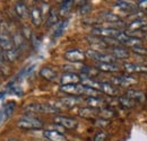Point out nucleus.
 <instances>
[{
	"mask_svg": "<svg viewBox=\"0 0 147 141\" xmlns=\"http://www.w3.org/2000/svg\"><path fill=\"white\" fill-rule=\"evenodd\" d=\"M24 111L26 113H45V114H55L60 109L57 108L52 103H33L25 106Z\"/></svg>",
	"mask_w": 147,
	"mask_h": 141,
	"instance_id": "1",
	"label": "nucleus"
},
{
	"mask_svg": "<svg viewBox=\"0 0 147 141\" xmlns=\"http://www.w3.org/2000/svg\"><path fill=\"white\" fill-rule=\"evenodd\" d=\"M17 126L23 130H38L43 128V122L35 116L26 115L17 121Z\"/></svg>",
	"mask_w": 147,
	"mask_h": 141,
	"instance_id": "2",
	"label": "nucleus"
},
{
	"mask_svg": "<svg viewBox=\"0 0 147 141\" xmlns=\"http://www.w3.org/2000/svg\"><path fill=\"white\" fill-rule=\"evenodd\" d=\"M0 48L5 52H7L9 50H13L15 48L13 37L10 35V33L8 31V27L5 23L0 24Z\"/></svg>",
	"mask_w": 147,
	"mask_h": 141,
	"instance_id": "3",
	"label": "nucleus"
},
{
	"mask_svg": "<svg viewBox=\"0 0 147 141\" xmlns=\"http://www.w3.org/2000/svg\"><path fill=\"white\" fill-rule=\"evenodd\" d=\"M88 58H91L93 60L97 61V63H115V59L112 56V54H108V53H103L97 50H88L85 53Z\"/></svg>",
	"mask_w": 147,
	"mask_h": 141,
	"instance_id": "4",
	"label": "nucleus"
},
{
	"mask_svg": "<svg viewBox=\"0 0 147 141\" xmlns=\"http://www.w3.org/2000/svg\"><path fill=\"white\" fill-rule=\"evenodd\" d=\"M111 83L113 86H120V87H130L134 86L137 83V79L134 78L132 76H115L111 78Z\"/></svg>",
	"mask_w": 147,
	"mask_h": 141,
	"instance_id": "5",
	"label": "nucleus"
},
{
	"mask_svg": "<svg viewBox=\"0 0 147 141\" xmlns=\"http://www.w3.org/2000/svg\"><path fill=\"white\" fill-rule=\"evenodd\" d=\"M83 99L79 96H67V97H62L58 101L57 103H52L53 105L60 109V107H74V106L78 105L79 103H82Z\"/></svg>",
	"mask_w": 147,
	"mask_h": 141,
	"instance_id": "6",
	"label": "nucleus"
},
{
	"mask_svg": "<svg viewBox=\"0 0 147 141\" xmlns=\"http://www.w3.org/2000/svg\"><path fill=\"white\" fill-rule=\"evenodd\" d=\"M53 121L59 126L66 128V129H75L78 125V122L75 119L69 117V116H65V115H55Z\"/></svg>",
	"mask_w": 147,
	"mask_h": 141,
	"instance_id": "7",
	"label": "nucleus"
},
{
	"mask_svg": "<svg viewBox=\"0 0 147 141\" xmlns=\"http://www.w3.org/2000/svg\"><path fill=\"white\" fill-rule=\"evenodd\" d=\"M15 108H16V103L15 102L9 101V102L5 103L3 106L0 108V123H2L6 120H8L13 115Z\"/></svg>",
	"mask_w": 147,
	"mask_h": 141,
	"instance_id": "8",
	"label": "nucleus"
},
{
	"mask_svg": "<svg viewBox=\"0 0 147 141\" xmlns=\"http://www.w3.org/2000/svg\"><path fill=\"white\" fill-rule=\"evenodd\" d=\"M65 58L68 61L73 62V63H79V62L85 60L86 54H85V52H83L82 50L74 49V50H69V51H67V52L65 53Z\"/></svg>",
	"mask_w": 147,
	"mask_h": 141,
	"instance_id": "9",
	"label": "nucleus"
},
{
	"mask_svg": "<svg viewBox=\"0 0 147 141\" xmlns=\"http://www.w3.org/2000/svg\"><path fill=\"white\" fill-rule=\"evenodd\" d=\"M80 83V76L77 73H71V72H65L60 77V84L61 86L66 85H76Z\"/></svg>",
	"mask_w": 147,
	"mask_h": 141,
	"instance_id": "10",
	"label": "nucleus"
},
{
	"mask_svg": "<svg viewBox=\"0 0 147 141\" xmlns=\"http://www.w3.org/2000/svg\"><path fill=\"white\" fill-rule=\"evenodd\" d=\"M43 136L49 141H68V139L59 131L55 130H44Z\"/></svg>",
	"mask_w": 147,
	"mask_h": 141,
	"instance_id": "11",
	"label": "nucleus"
},
{
	"mask_svg": "<svg viewBox=\"0 0 147 141\" xmlns=\"http://www.w3.org/2000/svg\"><path fill=\"white\" fill-rule=\"evenodd\" d=\"M78 115L84 119H95L98 116V109L93 107H80L78 111Z\"/></svg>",
	"mask_w": 147,
	"mask_h": 141,
	"instance_id": "12",
	"label": "nucleus"
},
{
	"mask_svg": "<svg viewBox=\"0 0 147 141\" xmlns=\"http://www.w3.org/2000/svg\"><path fill=\"white\" fill-rule=\"evenodd\" d=\"M98 18L101 19V24H113L120 21V17L110 11H103L98 15Z\"/></svg>",
	"mask_w": 147,
	"mask_h": 141,
	"instance_id": "13",
	"label": "nucleus"
},
{
	"mask_svg": "<svg viewBox=\"0 0 147 141\" xmlns=\"http://www.w3.org/2000/svg\"><path fill=\"white\" fill-rule=\"evenodd\" d=\"M128 98L135 101L136 103H143L145 101V95L142 90H137V89H128L126 91V95Z\"/></svg>",
	"mask_w": 147,
	"mask_h": 141,
	"instance_id": "14",
	"label": "nucleus"
},
{
	"mask_svg": "<svg viewBox=\"0 0 147 141\" xmlns=\"http://www.w3.org/2000/svg\"><path fill=\"white\" fill-rule=\"evenodd\" d=\"M40 76L48 80V81H55L58 79V75L52 68H49V67H43L41 70H40Z\"/></svg>",
	"mask_w": 147,
	"mask_h": 141,
	"instance_id": "15",
	"label": "nucleus"
},
{
	"mask_svg": "<svg viewBox=\"0 0 147 141\" xmlns=\"http://www.w3.org/2000/svg\"><path fill=\"white\" fill-rule=\"evenodd\" d=\"M95 68L103 72H119L121 70L120 66L117 63H97Z\"/></svg>",
	"mask_w": 147,
	"mask_h": 141,
	"instance_id": "16",
	"label": "nucleus"
},
{
	"mask_svg": "<svg viewBox=\"0 0 147 141\" xmlns=\"http://www.w3.org/2000/svg\"><path fill=\"white\" fill-rule=\"evenodd\" d=\"M30 17H31V20H32V24L34 26L38 27L41 24H42V11L40 8L37 7H34L30 10Z\"/></svg>",
	"mask_w": 147,
	"mask_h": 141,
	"instance_id": "17",
	"label": "nucleus"
},
{
	"mask_svg": "<svg viewBox=\"0 0 147 141\" xmlns=\"http://www.w3.org/2000/svg\"><path fill=\"white\" fill-rule=\"evenodd\" d=\"M15 11L18 15V17L23 18V19H26L30 16V10H28L27 6L22 1H18L15 3Z\"/></svg>",
	"mask_w": 147,
	"mask_h": 141,
	"instance_id": "18",
	"label": "nucleus"
},
{
	"mask_svg": "<svg viewBox=\"0 0 147 141\" xmlns=\"http://www.w3.org/2000/svg\"><path fill=\"white\" fill-rule=\"evenodd\" d=\"M111 53L112 56L117 60V59H128L129 58V51L121 48V46H112L111 48Z\"/></svg>",
	"mask_w": 147,
	"mask_h": 141,
	"instance_id": "19",
	"label": "nucleus"
},
{
	"mask_svg": "<svg viewBox=\"0 0 147 141\" xmlns=\"http://www.w3.org/2000/svg\"><path fill=\"white\" fill-rule=\"evenodd\" d=\"M145 27H147V20L146 19H143V18L135 19L134 21H131L128 25L129 31H134V32L143 31V30H145Z\"/></svg>",
	"mask_w": 147,
	"mask_h": 141,
	"instance_id": "20",
	"label": "nucleus"
},
{
	"mask_svg": "<svg viewBox=\"0 0 147 141\" xmlns=\"http://www.w3.org/2000/svg\"><path fill=\"white\" fill-rule=\"evenodd\" d=\"M125 70L129 73H134V72H147V68L142 66V64H137V63H125L123 64Z\"/></svg>",
	"mask_w": 147,
	"mask_h": 141,
	"instance_id": "21",
	"label": "nucleus"
},
{
	"mask_svg": "<svg viewBox=\"0 0 147 141\" xmlns=\"http://www.w3.org/2000/svg\"><path fill=\"white\" fill-rule=\"evenodd\" d=\"M101 90L104 93V94H107L108 96H117V94H118V90L117 88L112 85V84H108V83H103V84H101Z\"/></svg>",
	"mask_w": 147,
	"mask_h": 141,
	"instance_id": "22",
	"label": "nucleus"
},
{
	"mask_svg": "<svg viewBox=\"0 0 147 141\" xmlns=\"http://www.w3.org/2000/svg\"><path fill=\"white\" fill-rule=\"evenodd\" d=\"M67 26H68V20H62V21L58 23L57 28L53 31V37H55V38L60 37V36L63 34V32H65V30L67 28Z\"/></svg>",
	"mask_w": 147,
	"mask_h": 141,
	"instance_id": "23",
	"label": "nucleus"
},
{
	"mask_svg": "<svg viewBox=\"0 0 147 141\" xmlns=\"http://www.w3.org/2000/svg\"><path fill=\"white\" fill-rule=\"evenodd\" d=\"M86 103H87V105L90 106V107L96 108V109L104 105V102L101 98H98V97H87Z\"/></svg>",
	"mask_w": 147,
	"mask_h": 141,
	"instance_id": "24",
	"label": "nucleus"
},
{
	"mask_svg": "<svg viewBox=\"0 0 147 141\" xmlns=\"http://www.w3.org/2000/svg\"><path fill=\"white\" fill-rule=\"evenodd\" d=\"M74 5V1L73 0H66V1H62L61 6H60V10H59V15L61 16H65L69 13L71 6Z\"/></svg>",
	"mask_w": 147,
	"mask_h": 141,
	"instance_id": "25",
	"label": "nucleus"
},
{
	"mask_svg": "<svg viewBox=\"0 0 147 141\" xmlns=\"http://www.w3.org/2000/svg\"><path fill=\"white\" fill-rule=\"evenodd\" d=\"M58 23V13L55 11V9H50L48 18H47V26H53Z\"/></svg>",
	"mask_w": 147,
	"mask_h": 141,
	"instance_id": "26",
	"label": "nucleus"
},
{
	"mask_svg": "<svg viewBox=\"0 0 147 141\" xmlns=\"http://www.w3.org/2000/svg\"><path fill=\"white\" fill-rule=\"evenodd\" d=\"M19 51L18 49H16V48H14L13 50H9V51H7V52H5V55H6V59H7V61H10V62H14V61H16L17 59L19 58Z\"/></svg>",
	"mask_w": 147,
	"mask_h": 141,
	"instance_id": "27",
	"label": "nucleus"
},
{
	"mask_svg": "<svg viewBox=\"0 0 147 141\" xmlns=\"http://www.w3.org/2000/svg\"><path fill=\"white\" fill-rule=\"evenodd\" d=\"M115 6L119 7L121 10H125V11H132L135 9V6L129 1H117Z\"/></svg>",
	"mask_w": 147,
	"mask_h": 141,
	"instance_id": "28",
	"label": "nucleus"
},
{
	"mask_svg": "<svg viewBox=\"0 0 147 141\" xmlns=\"http://www.w3.org/2000/svg\"><path fill=\"white\" fill-rule=\"evenodd\" d=\"M118 101H119L120 105H122L123 107H126V108H131V107H134V106L136 105V102L128 98L127 96H121V97H119Z\"/></svg>",
	"mask_w": 147,
	"mask_h": 141,
	"instance_id": "29",
	"label": "nucleus"
},
{
	"mask_svg": "<svg viewBox=\"0 0 147 141\" xmlns=\"http://www.w3.org/2000/svg\"><path fill=\"white\" fill-rule=\"evenodd\" d=\"M113 115H114V113H113L112 109H108V108L98 109V116L102 117V119H104V120H109Z\"/></svg>",
	"mask_w": 147,
	"mask_h": 141,
	"instance_id": "30",
	"label": "nucleus"
},
{
	"mask_svg": "<svg viewBox=\"0 0 147 141\" xmlns=\"http://www.w3.org/2000/svg\"><path fill=\"white\" fill-rule=\"evenodd\" d=\"M90 10H91V6H90L88 2H86L85 5H83V6L79 8V14H80V15H86V14L90 13Z\"/></svg>",
	"mask_w": 147,
	"mask_h": 141,
	"instance_id": "31",
	"label": "nucleus"
},
{
	"mask_svg": "<svg viewBox=\"0 0 147 141\" xmlns=\"http://www.w3.org/2000/svg\"><path fill=\"white\" fill-rule=\"evenodd\" d=\"M108 138V134L105 132H98L95 137H94V141H105Z\"/></svg>",
	"mask_w": 147,
	"mask_h": 141,
	"instance_id": "32",
	"label": "nucleus"
},
{
	"mask_svg": "<svg viewBox=\"0 0 147 141\" xmlns=\"http://www.w3.org/2000/svg\"><path fill=\"white\" fill-rule=\"evenodd\" d=\"M6 61H7V59H6V55H5V51L0 48V67L1 68L6 67Z\"/></svg>",
	"mask_w": 147,
	"mask_h": 141,
	"instance_id": "33",
	"label": "nucleus"
},
{
	"mask_svg": "<svg viewBox=\"0 0 147 141\" xmlns=\"http://www.w3.org/2000/svg\"><path fill=\"white\" fill-rule=\"evenodd\" d=\"M134 52L136 53H140V54H147V50L146 49H143L142 46H136V48H132Z\"/></svg>",
	"mask_w": 147,
	"mask_h": 141,
	"instance_id": "34",
	"label": "nucleus"
},
{
	"mask_svg": "<svg viewBox=\"0 0 147 141\" xmlns=\"http://www.w3.org/2000/svg\"><path fill=\"white\" fill-rule=\"evenodd\" d=\"M137 7L140 9H146L147 8V0H140L137 1Z\"/></svg>",
	"mask_w": 147,
	"mask_h": 141,
	"instance_id": "35",
	"label": "nucleus"
},
{
	"mask_svg": "<svg viewBox=\"0 0 147 141\" xmlns=\"http://www.w3.org/2000/svg\"><path fill=\"white\" fill-rule=\"evenodd\" d=\"M5 95H6V91H0V98H1V97H3Z\"/></svg>",
	"mask_w": 147,
	"mask_h": 141,
	"instance_id": "36",
	"label": "nucleus"
},
{
	"mask_svg": "<svg viewBox=\"0 0 147 141\" xmlns=\"http://www.w3.org/2000/svg\"><path fill=\"white\" fill-rule=\"evenodd\" d=\"M146 75H147V72H146Z\"/></svg>",
	"mask_w": 147,
	"mask_h": 141,
	"instance_id": "37",
	"label": "nucleus"
}]
</instances>
